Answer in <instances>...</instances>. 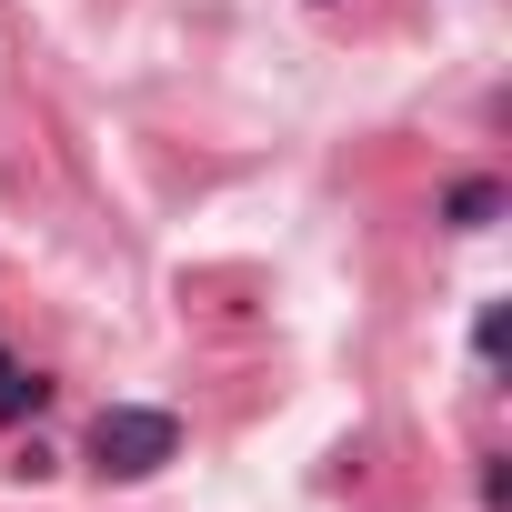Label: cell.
<instances>
[{
  "mask_svg": "<svg viewBox=\"0 0 512 512\" xmlns=\"http://www.w3.org/2000/svg\"><path fill=\"white\" fill-rule=\"evenodd\" d=\"M171 452H181V422L151 412V402H111V412L91 422V472H111V482H141V472H161Z\"/></svg>",
  "mask_w": 512,
  "mask_h": 512,
  "instance_id": "obj_1",
  "label": "cell"
},
{
  "mask_svg": "<svg viewBox=\"0 0 512 512\" xmlns=\"http://www.w3.org/2000/svg\"><path fill=\"white\" fill-rule=\"evenodd\" d=\"M41 402H51V382H41V372H21L11 352H0V422H31Z\"/></svg>",
  "mask_w": 512,
  "mask_h": 512,
  "instance_id": "obj_2",
  "label": "cell"
},
{
  "mask_svg": "<svg viewBox=\"0 0 512 512\" xmlns=\"http://www.w3.org/2000/svg\"><path fill=\"white\" fill-rule=\"evenodd\" d=\"M492 211H502V181H452V201H442V221H452V231H482Z\"/></svg>",
  "mask_w": 512,
  "mask_h": 512,
  "instance_id": "obj_3",
  "label": "cell"
},
{
  "mask_svg": "<svg viewBox=\"0 0 512 512\" xmlns=\"http://www.w3.org/2000/svg\"><path fill=\"white\" fill-rule=\"evenodd\" d=\"M502 342H512V312H502V302H492V312H482V322H472V352H482V362H492V352H502Z\"/></svg>",
  "mask_w": 512,
  "mask_h": 512,
  "instance_id": "obj_4",
  "label": "cell"
}]
</instances>
